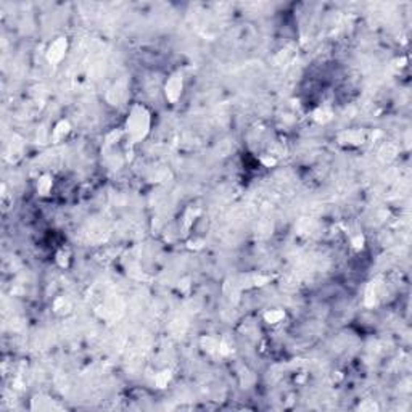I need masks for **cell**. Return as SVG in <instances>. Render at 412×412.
<instances>
[{"label":"cell","mask_w":412,"mask_h":412,"mask_svg":"<svg viewBox=\"0 0 412 412\" xmlns=\"http://www.w3.org/2000/svg\"><path fill=\"white\" fill-rule=\"evenodd\" d=\"M180 89H182V81L177 79V78H174L168 82V86H166V95L169 97V100H175L179 95H180Z\"/></svg>","instance_id":"cell-3"},{"label":"cell","mask_w":412,"mask_h":412,"mask_svg":"<svg viewBox=\"0 0 412 412\" xmlns=\"http://www.w3.org/2000/svg\"><path fill=\"white\" fill-rule=\"evenodd\" d=\"M147 126H148V119H147V114H144V113H134L128 121V130L135 137L144 135V132L147 130Z\"/></svg>","instance_id":"cell-1"},{"label":"cell","mask_w":412,"mask_h":412,"mask_svg":"<svg viewBox=\"0 0 412 412\" xmlns=\"http://www.w3.org/2000/svg\"><path fill=\"white\" fill-rule=\"evenodd\" d=\"M65 50H66V41L60 39V41H55L50 47V53H48V58H50V62L57 63L60 60L63 58Z\"/></svg>","instance_id":"cell-2"}]
</instances>
